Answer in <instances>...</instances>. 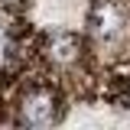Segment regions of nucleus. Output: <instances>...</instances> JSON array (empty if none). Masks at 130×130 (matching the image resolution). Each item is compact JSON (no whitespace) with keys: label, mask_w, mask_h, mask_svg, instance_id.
I'll use <instances>...</instances> for the list:
<instances>
[{"label":"nucleus","mask_w":130,"mask_h":130,"mask_svg":"<svg viewBox=\"0 0 130 130\" xmlns=\"http://www.w3.org/2000/svg\"><path fill=\"white\" fill-rule=\"evenodd\" d=\"M16 107H20V114H16L20 124H52L62 114L59 91L52 85H42V81H32L29 88L20 94V104Z\"/></svg>","instance_id":"obj_1"},{"label":"nucleus","mask_w":130,"mask_h":130,"mask_svg":"<svg viewBox=\"0 0 130 130\" xmlns=\"http://www.w3.org/2000/svg\"><path fill=\"white\" fill-rule=\"evenodd\" d=\"M117 98H120V104H124V107H130V72L117 81Z\"/></svg>","instance_id":"obj_2"}]
</instances>
